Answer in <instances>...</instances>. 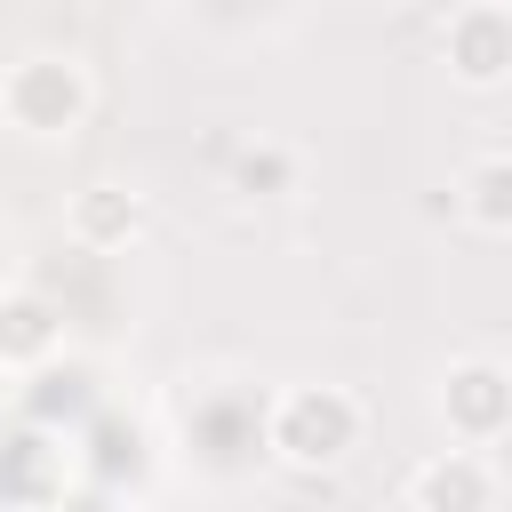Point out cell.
Here are the masks:
<instances>
[{"label": "cell", "instance_id": "cell-1", "mask_svg": "<svg viewBox=\"0 0 512 512\" xmlns=\"http://www.w3.org/2000/svg\"><path fill=\"white\" fill-rule=\"evenodd\" d=\"M352 400L344 392H288L280 400V424H272V440L296 456V464H328V456H344L352 448Z\"/></svg>", "mask_w": 512, "mask_h": 512}, {"label": "cell", "instance_id": "cell-2", "mask_svg": "<svg viewBox=\"0 0 512 512\" xmlns=\"http://www.w3.org/2000/svg\"><path fill=\"white\" fill-rule=\"evenodd\" d=\"M416 496H424L432 512H488V464L464 456V448H448V456L416 480Z\"/></svg>", "mask_w": 512, "mask_h": 512}, {"label": "cell", "instance_id": "cell-3", "mask_svg": "<svg viewBox=\"0 0 512 512\" xmlns=\"http://www.w3.org/2000/svg\"><path fill=\"white\" fill-rule=\"evenodd\" d=\"M456 40H464V48H456V72H464V80H496V72H504V16H496V8H472V16L456 24Z\"/></svg>", "mask_w": 512, "mask_h": 512}, {"label": "cell", "instance_id": "cell-4", "mask_svg": "<svg viewBox=\"0 0 512 512\" xmlns=\"http://www.w3.org/2000/svg\"><path fill=\"white\" fill-rule=\"evenodd\" d=\"M456 384H464V408H472V432H496V384H504V376H496V368H464Z\"/></svg>", "mask_w": 512, "mask_h": 512}]
</instances>
